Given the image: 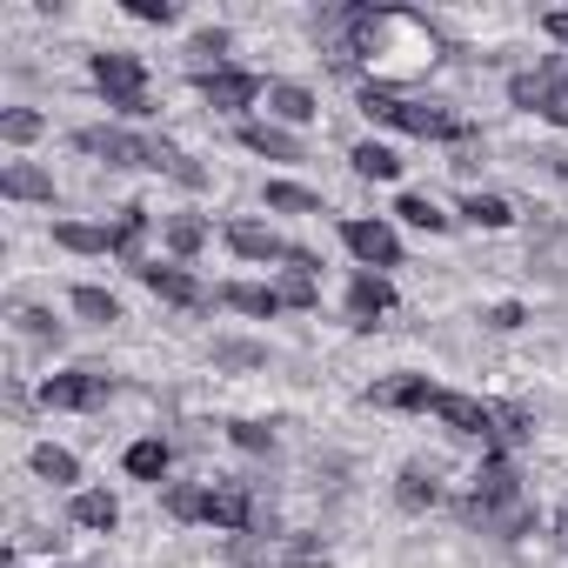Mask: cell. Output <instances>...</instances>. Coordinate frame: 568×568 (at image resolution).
I'll list each match as a JSON object with an SVG mask.
<instances>
[{
    "label": "cell",
    "instance_id": "6da1fadb",
    "mask_svg": "<svg viewBox=\"0 0 568 568\" xmlns=\"http://www.w3.org/2000/svg\"><path fill=\"white\" fill-rule=\"evenodd\" d=\"M348 34H355V68H368L375 88L422 81L442 61V34L415 8H348Z\"/></svg>",
    "mask_w": 568,
    "mask_h": 568
},
{
    "label": "cell",
    "instance_id": "7a4b0ae2",
    "mask_svg": "<svg viewBox=\"0 0 568 568\" xmlns=\"http://www.w3.org/2000/svg\"><path fill=\"white\" fill-rule=\"evenodd\" d=\"M462 515H468L481 535H501V541H521V535L535 528V501L521 495L515 462H508L501 448L481 455V468H475V481H468V495H462Z\"/></svg>",
    "mask_w": 568,
    "mask_h": 568
},
{
    "label": "cell",
    "instance_id": "3957f363",
    "mask_svg": "<svg viewBox=\"0 0 568 568\" xmlns=\"http://www.w3.org/2000/svg\"><path fill=\"white\" fill-rule=\"evenodd\" d=\"M362 114L368 121H382V128H395V134H422V141H475V121H462L455 108H435V101H408V94H395V88H362Z\"/></svg>",
    "mask_w": 568,
    "mask_h": 568
},
{
    "label": "cell",
    "instance_id": "277c9868",
    "mask_svg": "<svg viewBox=\"0 0 568 568\" xmlns=\"http://www.w3.org/2000/svg\"><path fill=\"white\" fill-rule=\"evenodd\" d=\"M88 74H94V88L108 94V108H114L121 121H148V114H154V94H148V61H141V54L101 48V54H88Z\"/></svg>",
    "mask_w": 568,
    "mask_h": 568
},
{
    "label": "cell",
    "instance_id": "5b68a950",
    "mask_svg": "<svg viewBox=\"0 0 568 568\" xmlns=\"http://www.w3.org/2000/svg\"><path fill=\"white\" fill-rule=\"evenodd\" d=\"M74 148L94 154V161H108V168H161V174H174V161H181V148L141 141L128 128H74Z\"/></svg>",
    "mask_w": 568,
    "mask_h": 568
},
{
    "label": "cell",
    "instance_id": "8992f818",
    "mask_svg": "<svg viewBox=\"0 0 568 568\" xmlns=\"http://www.w3.org/2000/svg\"><path fill=\"white\" fill-rule=\"evenodd\" d=\"M194 88H201V101L214 114H241V108H254L267 94V81L247 74V68H194Z\"/></svg>",
    "mask_w": 568,
    "mask_h": 568
},
{
    "label": "cell",
    "instance_id": "52a82bcc",
    "mask_svg": "<svg viewBox=\"0 0 568 568\" xmlns=\"http://www.w3.org/2000/svg\"><path fill=\"white\" fill-rule=\"evenodd\" d=\"M342 247L362 261V267H375V274H388V267H402V234L388 227V221H368V214H348L342 221Z\"/></svg>",
    "mask_w": 568,
    "mask_h": 568
},
{
    "label": "cell",
    "instance_id": "ba28073f",
    "mask_svg": "<svg viewBox=\"0 0 568 568\" xmlns=\"http://www.w3.org/2000/svg\"><path fill=\"white\" fill-rule=\"evenodd\" d=\"M108 395H114V375H101V368H61V375L41 382V402H48V408H68V415L101 408Z\"/></svg>",
    "mask_w": 568,
    "mask_h": 568
},
{
    "label": "cell",
    "instance_id": "9c48e42d",
    "mask_svg": "<svg viewBox=\"0 0 568 568\" xmlns=\"http://www.w3.org/2000/svg\"><path fill=\"white\" fill-rule=\"evenodd\" d=\"M201 521L221 528V535H247V528L261 521L254 488H247V481H207V508H201Z\"/></svg>",
    "mask_w": 568,
    "mask_h": 568
},
{
    "label": "cell",
    "instance_id": "30bf717a",
    "mask_svg": "<svg viewBox=\"0 0 568 568\" xmlns=\"http://www.w3.org/2000/svg\"><path fill=\"white\" fill-rule=\"evenodd\" d=\"M435 422H442L448 435L495 442V402H475V395H455V388H442V402H435Z\"/></svg>",
    "mask_w": 568,
    "mask_h": 568
},
{
    "label": "cell",
    "instance_id": "8fae6325",
    "mask_svg": "<svg viewBox=\"0 0 568 568\" xmlns=\"http://www.w3.org/2000/svg\"><path fill=\"white\" fill-rule=\"evenodd\" d=\"M134 281H141V288L154 295V302H168V308H201L207 295H201V281L174 261V267H161V261H141L134 267Z\"/></svg>",
    "mask_w": 568,
    "mask_h": 568
},
{
    "label": "cell",
    "instance_id": "7c38bea8",
    "mask_svg": "<svg viewBox=\"0 0 568 568\" xmlns=\"http://www.w3.org/2000/svg\"><path fill=\"white\" fill-rule=\"evenodd\" d=\"M388 308H395V281H388V274H375V267H355V281H348V322L368 335Z\"/></svg>",
    "mask_w": 568,
    "mask_h": 568
},
{
    "label": "cell",
    "instance_id": "4fadbf2b",
    "mask_svg": "<svg viewBox=\"0 0 568 568\" xmlns=\"http://www.w3.org/2000/svg\"><path fill=\"white\" fill-rule=\"evenodd\" d=\"M442 388L428 375H395V382H375L368 388V408H408V415H435Z\"/></svg>",
    "mask_w": 568,
    "mask_h": 568
},
{
    "label": "cell",
    "instance_id": "5bb4252c",
    "mask_svg": "<svg viewBox=\"0 0 568 568\" xmlns=\"http://www.w3.org/2000/svg\"><path fill=\"white\" fill-rule=\"evenodd\" d=\"M234 141H241L247 154H261V161H302V154H308L295 128H274V121H241Z\"/></svg>",
    "mask_w": 568,
    "mask_h": 568
},
{
    "label": "cell",
    "instance_id": "9a60e30c",
    "mask_svg": "<svg viewBox=\"0 0 568 568\" xmlns=\"http://www.w3.org/2000/svg\"><path fill=\"white\" fill-rule=\"evenodd\" d=\"M261 101H267V121H274V128H308V121L322 114V101H315L302 81H267Z\"/></svg>",
    "mask_w": 568,
    "mask_h": 568
},
{
    "label": "cell",
    "instance_id": "2e32d148",
    "mask_svg": "<svg viewBox=\"0 0 568 568\" xmlns=\"http://www.w3.org/2000/svg\"><path fill=\"white\" fill-rule=\"evenodd\" d=\"M214 302L234 308V315H247V322H274L281 308H288V302H281V288H261V281H221Z\"/></svg>",
    "mask_w": 568,
    "mask_h": 568
},
{
    "label": "cell",
    "instance_id": "e0dca14e",
    "mask_svg": "<svg viewBox=\"0 0 568 568\" xmlns=\"http://www.w3.org/2000/svg\"><path fill=\"white\" fill-rule=\"evenodd\" d=\"M508 101H515L521 114H535V121H555V128H568V94H555L541 74H515V81H508Z\"/></svg>",
    "mask_w": 568,
    "mask_h": 568
},
{
    "label": "cell",
    "instance_id": "ac0fdd59",
    "mask_svg": "<svg viewBox=\"0 0 568 568\" xmlns=\"http://www.w3.org/2000/svg\"><path fill=\"white\" fill-rule=\"evenodd\" d=\"M221 234H227V247H234L241 261H261V267H267V261H288V247H295V241H281L274 227H261V221H227Z\"/></svg>",
    "mask_w": 568,
    "mask_h": 568
},
{
    "label": "cell",
    "instance_id": "d6986e66",
    "mask_svg": "<svg viewBox=\"0 0 568 568\" xmlns=\"http://www.w3.org/2000/svg\"><path fill=\"white\" fill-rule=\"evenodd\" d=\"M68 521L88 528V535H114V528H121V501H114V488H74Z\"/></svg>",
    "mask_w": 568,
    "mask_h": 568
},
{
    "label": "cell",
    "instance_id": "ffe728a7",
    "mask_svg": "<svg viewBox=\"0 0 568 568\" xmlns=\"http://www.w3.org/2000/svg\"><path fill=\"white\" fill-rule=\"evenodd\" d=\"M0 194H8V201H41V207H54V174L34 168V161H8V168H0Z\"/></svg>",
    "mask_w": 568,
    "mask_h": 568
},
{
    "label": "cell",
    "instance_id": "44dd1931",
    "mask_svg": "<svg viewBox=\"0 0 568 568\" xmlns=\"http://www.w3.org/2000/svg\"><path fill=\"white\" fill-rule=\"evenodd\" d=\"M121 468L134 475V481H168V468H174V448L161 442V435H141V442H128V455H121Z\"/></svg>",
    "mask_w": 568,
    "mask_h": 568
},
{
    "label": "cell",
    "instance_id": "7402d4cb",
    "mask_svg": "<svg viewBox=\"0 0 568 568\" xmlns=\"http://www.w3.org/2000/svg\"><path fill=\"white\" fill-rule=\"evenodd\" d=\"M395 501H402L408 515H422V508H442V475H435L428 462H408V468L395 475Z\"/></svg>",
    "mask_w": 568,
    "mask_h": 568
},
{
    "label": "cell",
    "instance_id": "603a6c76",
    "mask_svg": "<svg viewBox=\"0 0 568 568\" xmlns=\"http://www.w3.org/2000/svg\"><path fill=\"white\" fill-rule=\"evenodd\" d=\"M28 468H34L48 488H74V481H81V455H74V448H61V442H34Z\"/></svg>",
    "mask_w": 568,
    "mask_h": 568
},
{
    "label": "cell",
    "instance_id": "cb8c5ba5",
    "mask_svg": "<svg viewBox=\"0 0 568 568\" xmlns=\"http://www.w3.org/2000/svg\"><path fill=\"white\" fill-rule=\"evenodd\" d=\"M148 227H154V214H148L141 201H128V207L114 214V261L141 267V241H148Z\"/></svg>",
    "mask_w": 568,
    "mask_h": 568
},
{
    "label": "cell",
    "instance_id": "d4e9b609",
    "mask_svg": "<svg viewBox=\"0 0 568 568\" xmlns=\"http://www.w3.org/2000/svg\"><path fill=\"white\" fill-rule=\"evenodd\" d=\"M348 168H355L362 181H402V154H395L388 141H355V148H348Z\"/></svg>",
    "mask_w": 568,
    "mask_h": 568
},
{
    "label": "cell",
    "instance_id": "484cf974",
    "mask_svg": "<svg viewBox=\"0 0 568 568\" xmlns=\"http://www.w3.org/2000/svg\"><path fill=\"white\" fill-rule=\"evenodd\" d=\"M161 241H168L174 261H194V254L207 247V221H201V214H168V221H161Z\"/></svg>",
    "mask_w": 568,
    "mask_h": 568
},
{
    "label": "cell",
    "instance_id": "4316f807",
    "mask_svg": "<svg viewBox=\"0 0 568 568\" xmlns=\"http://www.w3.org/2000/svg\"><path fill=\"white\" fill-rule=\"evenodd\" d=\"M54 247H68V254H114V227H94V221H54Z\"/></svg>",
    "mask_w": 568,
    "mask_h": 568
},
{
    "label": "cell",
    "instance_id": "83f0119b",
    "mask_svg": "<svg viewBox=\"0 0 568 568\" xmlns=\"http://www.w3.org/2000/svg\"><path fill=\"white\" fill-rule=\"evenodd\" d=\"M41 134H48L41 108H0V141H8V148H34Z\"/></svg>",
    "mask_w": 568,
    "mask_h": 568
},
{
    "label": "cell",
    "instance_id": "f1b7e54d",
    "mask_svg": "<svg viewBox=\"0 0 568 568\" xmlns=\"http://www.w3.org/2000/svg\"><path fill=\"white\" fill-rule=\"evenodd\" d=\"M261 201H267L274 214H322V194H315V187H302V181H267V187H261Z\"/></svg>",
    "mask_w": 568,
    "mask_h": 568
},
{
    "label": "cell",
    "instance_id": "f546056e",
    "mask_svg": "<svg viewBox=\"0 0 568 568\" xmlns=\"http://www.w3.org/2000/svg\"><path fill=\"white\" fill-rule=\"evenodd\" d=\"M68 302H74V315H81V322H94V328H114V322H121V302H114L108 288H94V281H81Z\"/></svg>",
    "mask_w": 568,
    "mask_h": 568
},
{
    "label": "cell",
    "instance_id": "4dcf8cb0",
    "mask_svg": "<svg viewBox=\"0 0 568 568\" xmlns=\"http://www.w3.org/2000/svg\"><path fill=\"white\" fill-rule=\"evenodd\" d=\"M462 221L495 234V227H508V221H515V207H508L501 194H481V187H475V194H462Z\"/></svg>",
    "mask_w": 568,
    "mask_h": 568
},
{
    "label": "cell",
    "instance_id": "1f68e13d",
    "mask_svg": "<svg viewBox=\"0 0 568 568\" xmlns=\"http://www.w3.org/2000/svg\"><path fill=\"white\" fill-rule=\"evenodd\" d=\"M395 214H402L408 227H422V234H448V227H455V214H442L428 194H402V201H395Z\"/></svg>",
    "mask_w": 568,
    "mask_h": 568
},
{
    "label": "cell",
    "instance_id": "d6a6232c",
    "mask_svg": "<svg viewBox=\"0 0 568 568\" xmlns=\"http://www.w3.org/2000/svg\"><path fill=\"white\" fill-rule=\"evenodd\" d=\"M161 508H168V521H201L207 488H201V481H168V488H161Z\"/></svg>",
    "mask_w": 568,
    "mask_h": 568
},
{
    "label": "cell",
    "instance_id": "836d02e7",
    "mask_svg": "<svg viewBox=\"0 0 568 568\" xmlns=\"http://www.w3.org/2000/svg\"><path fill=\"white\" fill-rule=\"evenodd\" d=\"M274 568H335V561H328V548L315 535H281V561Z\"/></svg>",
    "mask_w": 568,
    "mask_h": 568
},
{
    "label": "cell",
    "instance_id": "e575fe53",
    "mask_svg": "<svg viewBox=\"0 0 568 568\" xmlns=\"http://www.w3.org/2000/svg\"><path fill=\"white\" fill-rule=\"evenodd\" d=\"M281 302H288V308H322V274L288 267V274H281Z\"/></svg>",
    "mask_w": 568,
    "mask_h": 568
},
{
    "label": "cell",
    "instance_id": "d590c367",
    "mask_svg": "<svg viewBox=\"0 0 568 568\" xmlns=\"http://www.w3.org/2000/svg\"><path fill=\"white\" fill-rule=\"evenodd\" d=\"M515 442H528V408H508V402H495V442L488 448H515Z\"/></svg>",
    "mask_w": 568,
    "mask_h": 568
},
{
    "label": "cell",
    "instance_id": "8d00e7d4",
    "mask_svg": "<svg viewBox=\"0 0 568 568\" xmlns=\"http://www.w3.org/2000/svg\"><path fill=\"white\" fill-rule=\"evenodd\" d=\"M227 48H234V34H227V28H201V34L187 41V54H194L201 68H227V61H221Z\"/></svg>",
    "mask_w": 568,
    "mask_h": 568
},
{
    "label": "cell",
    "instance_id": "74e56055",
    "mask_svg": "<svg viewBox=\"0 0 568 568\" xmlns=\"http://www.w3.org/2000/svg\"><path fill=\"white\" fill-rule=\"evenodd\" d=\"M14 328H21L28 342H41V348H61V322H54L48 308H21V315H14Z\"/></svg>",
    "mask_w": 568,
    "mask_h": 568
},
{
    "label": "cell",
    "instance_id": "f35d334b",
    "mask_svg": "<svg viewBox=\"0 0 568 568\" xmlns=\"http://www.w3.org/2000/svg\"><path fill=\"white\" fill-rule=\"evenodd\" d=\"M227 442L247 448V455H274V428L267 422H227Z\"/></svg>",
    "mask_w": 568,
    "mask_h": 568
},
{
    "label": "cell",
    "instance_id": "ab89813d",
    "mask_svg": "<svg viewBox=\"0 0 568 568\" xmlns=\"http://www.w3.org/2000/svg\"><path fill=\"white\" fill-rule=\"evenodd\" d=\"M214 362H221V368H261L267 348H261V342H214Z\"/></svg>",
    "mask_w": 568,
    "mask_h": 568
},
{
    "label": "cell",
    "instance_id": "60d3db41",
    "mask_svg": "<svg viewBox=\"0 0 568 568\" xmlns=\"http://www.w3.org/2000/svg\"><path fill=\"white\" fill-rule=\"evenodd\" d=\"M481 322H488V328H495V335H515V328H521V322H528V308H521V302H495V308H488V315H481Z\"/></svg>",
    "mask_w": 568,
    "mask_h": 568
},
{
    "label": "cell",
    "instance_id": "b9f144b4",
    "mask_svg": "<svg viewBox=\"0 0 568 568\" xmlns=\"http://www.w3.org/2000/svg\"><path fill=\"white\" fill-rule=\"evenodd\" d=\"M128 14L148 21V28H168L174 21V0H128Z\"/></svg>",
    "mask_w": 568,
    "mask_h": 568
},
{
    "label": "cell",
    "instance_id": "7bdbcfd3",
    "mask_svg": "<svg viewBox=\"0 0 568 568\" xmlns=\"http://www.w3.org/2000/svg\"><path fill=\"white\" fill-rule=\"evenodd\" d=\"M535 74H541L555 94H568V54H541V61H535Z\"/></svg>",
    "mask_w": 568,
    "mask_h": 568
},
{
    "label": "cell",
    "instance_id": "ee69618b",
    "mask_svg": "<svg viewBox=\"0 0 568 568\" xmlns=\"http://www.w3.org/2000/svg\"><path fill=\"white\" fill-rule=\"evenodd\" d=\"M541 34L568 54V8H541Z\"/></svg>",
    "mask_w": 568,
    "mask_h": 568
},
{
    "label": "cell",
    "instance_id": "f6af8a7d",
    "mask_svg": "<svg viewBox=\"0 0 568 568\" xmlns=\"http://www.w3.org/2000/svg\"><path fill=\"white\" fill-rule=\"evenodd\" d=\"M174 181H181V187H194V194H201V187H207V168H201V161H187V154H181V161H174Z\"/></svg>",
    "mask_w": 568,
    "mask_h": 568
},
{
    "label": "cell",
    "instance_id": "bcb514c9",
    "mask_svg": "<svg viewBox=\"0 0 568 568\" xmlns=\"http://www.w3.org/2000/svg\"><path fill=\"white\" fill-rule=\"evenodd\" d=\"M555 541H561V555H568V501L555 508Z\"/></svg>",
    "mask_w": 568,
    "mask_h": 568
},
{
    "label": "cell",
    "instance_id": "7dc6e473",
    "mask_svg": "<svg viewBox=\"0 0 568 568\" xmlns=\"http://www.w3.org/2000/svg\"><path fill=\"white\" fill-rule=\"evenodd\" d=\"M541 161H548V168H555V174L568 181V154H541Z\"/></svg>",
    "mask_w": 568,
    "mask_h": 568
},
{
    "label": "cell",
    "instance_id": "c3c4849f",
    "mask_svg": "<svg viewBox=\"0 0 568 568\" xmlns=\"http://www.w3.org/2000/svg\"><path fill=\"white\" fill-rule=\"evenodd\" d=\"M48 568H68V561H48Z\"/></svg>",
    "mask_w": 568,
    "mask_h": 568
}]
</instances>
